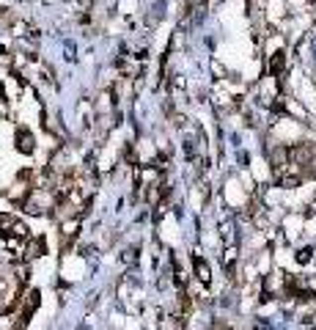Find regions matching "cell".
Returning a JSON list of instances; mask_svg holds the SVG:
<instances>
[{
    "mask_svg": "<svg viewBox=\"0 0 316 330\" xmlns=\"http://www.w3.org/2000/svg\"><path fill=\"white\" fill-rule=\"evenodd\" d=\"M192 264H195L198 281H201V283H209V264H206V261H203V259H198V256H195V259H192Z\"/></svg>",
    "mask_w": 316,
    "mask_h": 330,
    "instance_id": "obj_2",
    "label": "cell"
},
{
    "mask_svg": "<svg viewBox=\"0 0 316 330\" xmlns=\"http://www.w3.org/2000/svg\"><path fill=\"white\" fill-rule=\"evenodd\" d=\"M30 143H33V135H30L28 130H19V152H25V154H28L30 149H33Z\"/></svg>",
    "mask_w": 316,
    "mask_h": 330,
    "instance_id": "obj_3",
    "label": "cell"
},
{
    "mask_svg": "<svg viewBox=\"0 0 316 330\" xmlns=\"http://www.w3.org/2000/svg\"><path fill=\"white\" fill-rule=\"evenodd\" d=\"M44 253V242L42 240H30V245H28V256L33 259V256H42Z\"/></svg>",
    "mask_w": 316,
    "mask_h": 330,
    "instance_id": "obj_4",
    "label": "cell"
},
{
    "mask_svg": "<svg viewBox=\"0 0 316 330\" xmlns=\"http://www.w3.org/2000/svg\"><path fill=\"white\" fill-rule=\"evenodd\" d=\"M280 184H283V187H297L300 176H283V179H280Z\"/></svg>",
    "mask_w": 316,
    "mask_h": 330,
    "instance_id": "obj_6",
    "label": "cell"
},
{
    "mask_svg": "<svg viewBox=\"0 0 316 330\" xmlns=\"http://www.w3.org/2000/svg\"><path fill=\"white\" fill-rule=\"evenodd\" d=\"M311 259H314V248H303V250L297 253V261H300V264H308Z\"/></svg>",
    "mask_w": 316,
    "mask_h": 330,
    "instance_id": "obj_5",
    "label": "cell"
},
{
    "mask_svg": "<svg viewBox=\"0 0 316 330\" xmlns=\"http://www.w3.org/2000/svg\"><path fill=\"white\" fill-rule=\"evenodd\" d=\"M286 160H289V149H286V146H278L272 154H269V163H272L275 171H280V168L286 165Z\"/></svg>",
    "mask_w": 316,
    "mask_h": 330,
    "instance_id": "obj_1",
    "label": "cell"
}]
</instances>
